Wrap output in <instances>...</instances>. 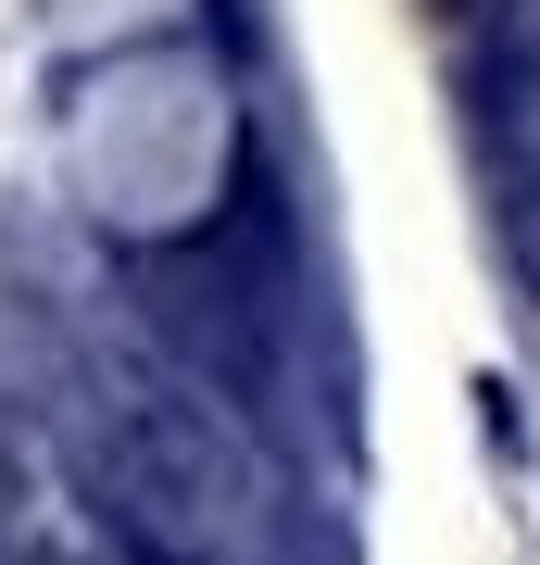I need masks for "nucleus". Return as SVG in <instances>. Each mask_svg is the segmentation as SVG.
Returning a JSON list of instances; mask_svg holds the SVG:
<instances>
[{"mask_svg": "<svg viewBox=\"0 0 540 565\" xmlns=\"http://www.w3.org/2000/svg\"><path fill=\"white\" fill-rule=\"evenodd\" d=\"M88 490H100V515L126 541L214 553L226 515H240V440L201 403H177V390H126V403L88 415Z\"/></svg>", "mask_w": 540, "mask_h": 565, "instance_id": "nucleus-1", "label": "nucleus"}, {"mask_svg": "<svg viewBox=\"0 0 540 565\" xmlns=\"http://www.w3.org/2000/svg\"><path fill=\"white\" fill-rule=\"evenodd\" d=\"M516 239H528V277H540V214H528V226H516Z\"/></svg>", "mask_w": 540, "mask_h": 565, "instance_id": "nucleus-2", "label": "nucleus"}]
</instances>
